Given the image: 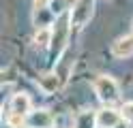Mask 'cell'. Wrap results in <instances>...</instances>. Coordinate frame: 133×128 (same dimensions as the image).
<instances>
[{"label":"cell","instance_id":"obj_13","mask_svg":"<svg viewBox=\"0 0 133 128\" xmlns=\"http://www.w3.org/2000/svg\"><path fill=\"white\" fill-rule=\"evenodd\" d=\"M52 2V0H32V4H35V9H47V4Z\"/></svg>","mask_w":133,"mask_h":128},{"label":"cell","instance_id":"obj_7","mask_svg":"<svg viewBox=\"0 0 133 128\" xmlns=\"http://www.w3.org/2000/svg\"><path fill=\"white\" fill-rule=\"evenodd\" d=\"M60 79L62 77L58 73H45V75H41L37 79V83H39V88L43 90L45 94H54L58 88H60Z\"/></svg>","mask_w":133,"mask_h":128},{"label":"cell","instance_id":"obj_10","mask_svg":"<svg viewBox=\"0 0 133 128\" xmlns=\"http://www.w3.org/2000/svg\"><path fill=\"white\" fill-rule=\"evenodd\" d=\"M52 36H54L52 28H39L35 34V45L37 47H49L52 45Z\"/></svg>","mask_w":133,"mask_h":128},{"label":"cell","instance_id":"obj_6","mask_svg":"<svg viewBox=\"0 0 133 128\" xmlns=\"http://www.w3.org/2000/svg\"><path fill=\"white\" fill-rule=\"evenodd\" d=\"M112 54H114L116 58H129V56H133V34L120 36V39L112 45Z\"/></svg>","mask_w":133,"mask_h":128},{"label":"cell","instance_id":"obj_11","mask_svg":"<svg viewBox=\"0 0 133 128\" xmlns=\"http://www.w3.org/2000/svg\"><path fill=\"white\" fill-rule=\"evenodd\" d=\"M24 122H26V115H24V113H17V111H11V115L6 117V124H9L11 128H22Z\"/></svg>","mask_w":133,"mask_h":128},{"label":"cell","instance_id":"obj_8","mask_svg":"<svg viewBox=\"0 0 133 128\" xmlns=\"http://www.w3.org/2000/svg\"><path fill=\"white\" fill-rule=\"evenodd\" d=\"M30 107H32V102H30V96L28 94H15V96L11 98V111H17V113H24V115H28L30 113Z\"/></svg>","mask_w":133,"mask_h":128},{"label":"cell","instance_id":"obj_15","mask_svg":"<svg viewBox=\"0 0 133 128\" xmlns=\"http://www.w3.org/2000/svg\"><path fill=\"white\" fill-rule=\"evenodd\" d=\"M22 128H24V126H22ZM28 128H32V126H28Z\"/></svg>","mask_w":133,"mask_h":128},{"label":"cell","instance_id":"obj_14","mask_svg":"<svg viewBox=\"0 0 133 128\" xmlns=\"http://www.w3.org/2000/svg\"><path fill=\"white\" fill-rule=\"evenodd\" d=\"M114 128H129V126H127V119H120V122H118V124H116Z\"/></svg>","mask_w":133,"mask_h":128},{"label":"cell","instance_id":"obj_12","mask_svg":"<svg viewBox=\"0 0 133 128\" xmlns=\"http://www.w3.org/2000/svg\"><path fill=\"white\" fill-rule=\"evenodd\" d=\"M120 113H122V119L133 122V100H131V102H124L122 109H120Z\"/></svg>","mask_w":133,"mask_h":128},{"label":"cell","instance_id":"obj_1","mask_svg":"<svg viewBox=\"0 0 133 128\" xmlns=\"http://www.w3.org/2000/svg\"><path fill=\"white\" fill-rule=\"evenodd\" d=\"M92 90H95V94H97V98L101 100V102H105V105L116 102L118 96H120L118 83H116V79L110 77V75H99V77H95Z\"/></svg>","mask_w":133,"mask_h":128},{"label":"cell","instance_id":"obj_16","mask_svg":"<svg viewBox=\"0 0 133 128\" xmlns=\"http://www.w3.org/2000/svg\"><path fill=\"white\" fill-rule=\"evenodd\" d=\"M97 128H101V126H97Z\"/></svg>","mask_w":133,"mask_h":128},{"label":"cell","instance_id":"obj_2","mask_svg":"<svg viewBox=\"0 0 133 128\" xmlns=\"http://www.w3.org/2000/svg\"><path fill=\"white\" fill-rule=\"evenodd\" d=\"M92 13H95V0H77V2L71 6V11H69L71 26L84 28V26L90 21Z\"/></svg>","mask_w":133,"mask_h":128},{"label":"cell","instance_id":"obj_9","mask_svg":"<svg viewBox=\"0 0 133 128\" xmlns=\"http://www.w3.org/2000/svg\"><path fill=\"white\" fill-rule=\"evenodd\" d=\"M97 115L92 111H82L75 117V128H97Z\"/></svg>","mask_w":133,"mask_h":128},{"label":"cell","instance_id":"obj_5","mask_svg":"<svg viewBox=\"0 0 133 128\" xmlns=\"http://www.w3.org/2000/svg\"><path fill=\"white\" fill-rule=\"evenodd\" d=\"M120 119H122V113L116 111V109H110V107H105L97 113V124L101 128H114Z\"/></svg>","mask_w":133,"mask_h":128},{"label":"cell","instance_id":"obj_4","mask_svg":"<svg viewBox=\"0 0 133 128\" xmlns=\"http://www.w3.org/2000/svg\"><path fill=\"white\" fill-rule=\"evenodd\" d=\"M26 122L32 128H52L54 126V115L47 109H37V111H30L28 113Z\"/></svg>","mask_w":133,"mask_h":128},{"label":"cell","instance_id":"obj_3","mask_svg":"<svg viewBox=\"0 0 133 128\" xmlns=\"http://www.w3.org/2000/svg\"><path fill=\"white\" fill-rule=\"evenodd\" d=\"M69 24L71 19L69 17H60L54 26V36H52V47H54V56H60L62 49H64V43H66V34H69Z\"/></svg>","mask_w":133,"mask_h":128}]
</instances>
